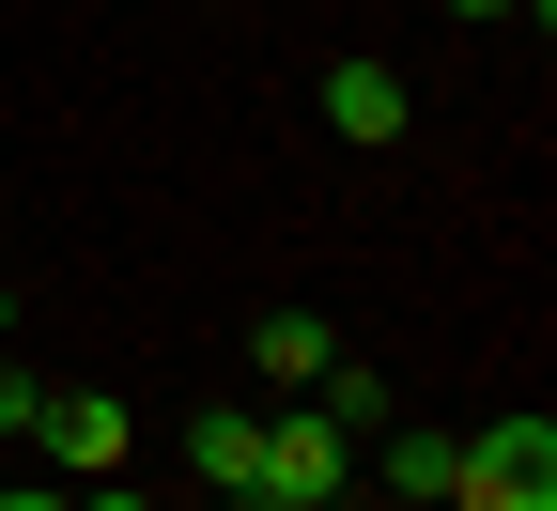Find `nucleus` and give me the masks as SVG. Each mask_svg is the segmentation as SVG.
<instances>
[{"label":"nucleus","mask_w":557,"mask_h":511,"mask_svg":"<svg viewBox=\"0 0 557 511\" xmlns=\"http://www.w3.org/2000/svg\"><path fill=\"white\" fill-rule=\"evenodd\" d=\"M449 511H557V434L542 418H480L465 465H449Z\"/></svg>","instance_id":"f257e3e1"},{"label":"nucleus","mask_w":557,"mask_h":511,"mask_svg":"<svg viewBox=\"0 0 557 511\" xmlns=\"http://www.w3.org/2000/svg\"><path fill=\"white\" fill-rule=\"evenodd\" d=\"M341 480H357V434H341L325 403H278V418H263V480H248V496H341Z\"/></svg>","instance_id":"f03ea898"},{"label":"nucleus","mask_w":557,"mask_h":511,"mask_svg":"<svg viewBox=\"0 0 557 511\" xmlns=\"http://www.w3.org/2000/svg\"><path fill=\"white\" fill-rule=\"evenodd\" d=\"M32 434H47V465H62V480H109V465H124V403H109V388H47Z\"/></svg>","instance_id":"7ed1b4c3"},{"label":"nucleus","mask_w":557,"mask_h":511,"mask_svg":"<svg viewBox=\"0 0 557 511\" xmlns=\"http://www.w3.org/2000/svg\"><path fill=\"white\" fill-rule=\"evenodd\" d=\"M325 124H341V139H403V62H372V47L325 62Z\"/></svg>","instance_id":"20e7f679"},{"label":"nucleus","mask_w":557,"mask_h":511,"mask_svg":"<svg viewBox=\"0 0 557 511\" xmlns=\"http://www.w3.org/2000/svg\"><path fill=\"white\" fill-rule=\"evenodd\" d=\"M186 480L248 496V480H263V418H248V403H201V418H186Z\"/></svg>","instance_id":"39448f33"},{"label":"nucleus","mask_w":557,"mask_h":511,"mask_svg":"<svg viewBox=\"0 0 557 511\" xmlns=\"http://www.w3.org/2000/svg\"><path fill=\"white\" fill-rule=\"evenodd\" d=\"M372 450H387V496H434V511H449V465H465V434H434V418H387Z\"/></svg>","instance_id":"423d86ee"},{"label":"nucleus","mask_w":557,"mask_h":511,"mask_svg":"<svg viewBox=\"0 0 557 511\" xmlns=\"http://www.w3.org/2000/svg\"><path fill=\"white\" fill-rule=\"evenodd\" d=\"M325 356H341V326H325V311H263V326H248V373H278V388H310Z\"/></svg>","instance_id":"0eeeda50"},{"label":"nucleus","mask_w":557,"mask_h":511,"mask_svg":"<svg viewBox=\"0 0 557 511\" xmlns=\"http://www.w3.org/2000/svg\"><path fill=\"white\" fill-rule=\"evenodd\" d=\"M310 403H325L341 434H357V450L387 434V373H357V356H325V373H310Z\"/></svg>","instance_id":"6e6552de"},{"label":"nucleus","mask_w":557,"mask_h":511,"mask_svg":"<svg viewBox=\"0 0 557 511\" xmlns=\"http://www.w3.org/2000/svg\"><path fill=\"white\" fill-rule=\"evenodd\" d=\"M32 418H47V373H32L16 341H0V434H32Z\"/></svg>","instance_id":"1a4fd4ad"},{"label":"nucleus","mask_w":557,"mask_h":511,"mask_svg":"<svg viewBox=\"0 0 557 511\" xmlns=\"http://www.w3.org/2000/svg\"><path fill=\"white\" fill-rule=\"evenodd\" d=\"M0 511H78V496H0Z\"/></svg>","instance_id":"9d476101"},{"label":"nucleus","mask_w":557,"mask_h":511,"mask_svg":"<svg viewBox=\"0 0 557 511\" xmlns=\"http://www.w3.org/2000/svg\"><path fill=\"white\" fill-rule=\"evenodd\" d=\"M248 511H325V496H248Z\"/></svg>","instance_id":"9b49d317"},{"label":"nucleus","mask_w":557,"mask_h":511,"mask_svg":"<svg viewBox=\"0 0 557 511\" xmlns=\"http://www.w3.org/2000/svg\"><path fill=\"white\" fill-rule=\"evenodd\" d=\"M78 511H156V496H78Z\"/></svg>","instance_id":"f8f14e48"},{"label":"nucleus","mask_w":557,"mask_h":511,"mask_svg":"<svg viewBox=\"0 0 557 511\" xmlns=\"http://www.w3.org/2000/svg\"><path fill=\"white\" fill-rule=\"evenodd\" d=\"M449 16H511V0H449Z\"/></svg>","instance_id":"ddd939ff"},{"label":"nucleus","mask_w":557,"mask_h":511,"mask_svg":"<svg viewBox=\"0 0 557 511\" xmlns=\"http://www.w3.org/2000/svg\"><path fill=\"white\" fill-rule=\"evenodd\" d=\"M0 341H16V279H0Z\"/></svg>","instance_id":"4468645a"},{"label":"nucleus","mask_w":557,"mask_h":511,"mask_svg":"<svg viewBox=\"0 0 557 511\" xmlns=\"http://www.w3.org/2000/svg\"><path fill=\"white\" fill-rule=\"evenodd\" d=\"M387 511H434V496H387Z\"/></svg>","instance_id":"2eb2a0df"}]
</instances>
